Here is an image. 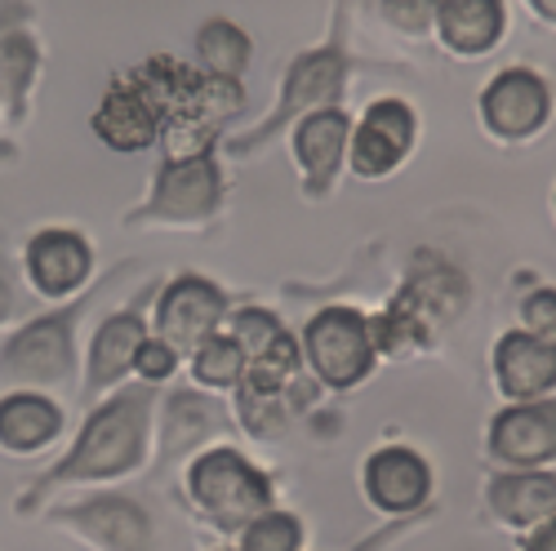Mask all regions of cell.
Listing matches in <instances>:
<instances>
[{"label": "cell", "instance_id": "cell-20", "mask_svg": "<svg viewBox=\"0 0 556 551\" xmlns=\"http://www.w3.org/2000/svg\"><path fill=\"white\" fill-rule=\"evenodd\" d=\"M63 427V413L54 400L18 392L0 400V445L14 449V453H31L40 445H50Z\"/></svg>", "mask_w": 556, "mask_h": 551}, {"label": "cell", "instance_id": "cell-5", "mask_svg": "<svg viewBox=\"0 0 556 551\" xmlns=\"http://www.w3.org/2000/svg\"><path fill=\"white\" fill-rule=\"evenodd\" d=\"M223 205V169L218 156H188V161H165L156 174V188L148 196V209H138L129 222H174V227H197L214 218Z\"/></svg>", "mask_w": 556, "mask_h": 551}, {"label": "cell", "instance_id": "cell-30", "mask_svg": "<svg viewBox=\"0 0 556 551\" xmlns=\"http://www.w3.org/2000/svg\"><path fill=\"white\" fill-rule=\"evenodd\" d=\"M437 5L441 0H383V18L405 36H424L437 23Z\"/></svg>", "mask_w": 556, "mask_h": 551}, {"label": "cell", "instance_id": "cell-14", "mask_svg": "<svg viewBox=\"0 0 556 551\" xmlns=\"http://www.w3.org/2000/svg\"><path fill=\"white\" fill-rule=\"evenodd\" d=\"M485 508L494 521H503L507 529H534L539 521L556 516V472L552 467H534V472H494L485 480Z\"/></svg>", "mask_w": 556, "mask_h": 551}, {"label": "cell", "instance_id": "cell-16", "mask_svg": "<svg viewBox=\"0 0 556 551\" xmlns=\"http://www.w3.org/2000/svg\"><path fill=\"white\" fill-rule=\"evenodd\" d=\"M72 525L103 551H152V516L129 498H94L72 512Z\"/></svg>", "mask_w": 556, "mask_h": 551}, {"label": "cell", "instance_id": "cell-28", "mask_svg": "<svg viewBox=\"0 0 556 551\" xmlns=\"http://www.w3.org/2000/svg\"><path fill=\"white\" fill-rule=\"evenodd\" d=\"M521 330L556 347V290L552 285H539L521 298Z\"/></svg>", "mask_w": 556, "mask_h": 551}, {"label": "cell", "instance_id": "cell-19", "mask_svg": "<svg viewBox=\"0 0 556 551\" xmlns=\"http://www.w3.org/2000/svg\"><path fill=\"white\" fill-rule=\"evenodd\" d=\"M437 31L454 54H485L503 36V0H441Z\"/></svg>", "mask_w": 556, "mask_h": 551}, {"label": "cell", "instance_id": "cell-7", "mask_svg": "<svg viewBox=\"0 0 556 551\" xmlns=\"http://www.w3.org/2000/svg\"><path fill=\"white\" fill-rule=\"evenodd\" d=\"M552 116V89L530 67H507L498 72L485 94H481V120L503 143H526Z\"/></svg>", "mask_w": 556, "mask_h": 551}, {"label": "cell", "instance_id": "cell-8", "mask_svg": "<svg viewBox=\"0 0 556 551\" xmlns=\"http://www.w3.org/2000/svg\"><path fill=\"white\" fill-rule=\"evenodd\" d=\"M227 316V294L205 281V276L188 271L169 281L156 298V338H165L178 356L197 351V343H205Z\"/></svg>", "mask_w": 556, "mask_h": 551}, {"label": "cell", "instance_id": "cell-25", "mask_svg": "<svg viewBox=\"0 0 556 551\" xmlns=\"http://www.w3.org/2000/svg\"><path fill=\"white\" fill-rule=\"evenodd\" d=\"M405 156H409V152H405L401 143H392L383 129L365 125V120H361V125L352 129V138H348V161H352V169H356L361 178H383V174H392Z\"/></svg>", "mask_w": 556, "mask_h": 551}, {"label": "cell", "instance_id": "cell-26", "mask_svg": "<svg viewBox=\"0 0 556 551\" xmlns=\"http://www.w3.org/2000/svg\"><path fill=\"white\" fill-rule=\"evenodd\" d=\"M227 334L237 338V347L245 351V360H258V356H267L276 347V338L286 334V325L271 311H263V307H245V311L231 316Z\"/></svg>", "mask_w": 556, "mask_h": 551}, {"label": "cell", "instance_id": "cell-29", "mask_svg": "<svg viewBox=\"0 0 556 551\" xmlns=\"http://www.w3.org/2000/svg\"><path fill=\"white\" fill-rule=\"evenodd\" d=\"M178 360H182V356H178V351H174L165 338H143V347H138V356H134V374L152 387V383L174 379Z\"/></svg>", "mask_w": 556, "mask_h": 551}, {"label": "cell", "instance_id": "cell-17", "mask_svg": "<svg viewBox=\"0 0 556 551\" xmlns=\"http://www.w3.org/2000/svg\"><path fill=\"white\" fill-rule=\"evenodd\" d=\"M148 338L143 311L129 307L121 316H112L108 325L94 334V347H89V370H85V387L89 392H108L116 387L125 374H134V356Z\"/></svg>", "mask_w": 556, "mask_h": 551}, {"label": "cell", "instance_id": "cell-27", "mask_svg": "<svg viewBox=\"0 0 556 551\" xmlns=\"http://www.w3.org/2000/svg\"><path fill=\"white\" fill-rule=\"evenodd\" d=\"M361 120H365V125H375V129H383L392 143H401L405 152L414 148V133H419V125H414V112H409L401 99H379V103H369Z\"/></svg>", "mask_w": 556, "mask_h": 551}, {"label": "cell", "instance_id": "cell-3", "mask_svg": "<svg viewBox=\"0 0 556 551\" xmlns=\"http://www.w3.org/2000/svg\"><path fill=\"white\" fill-rule=\"evenodd\" d=\"M303 360L330 392H348L365 383L379 360L375 338H369V316H361L356 307L316 311L303 330Z\"/></svg>", "mask_w": 556, "mask_h": 551}, {"label": "cell", "instance_id": "cell-10", "mask_svg": "<svg viewBox=\"0 0 556 551\" xmlns=\"http://www.w3.org/2000/svg\"><path fill=\"white\" fill-rule=\"evenodd\" d=\"M361 489L369 498V508H379L388 516H405V512H419L432 498V467L419 449L388 445L365 458Z\"/></svg>", "mask_w": 556, "mask_h": 551}, {"label": "cell", "instance_id": "cell-33", "mask_svg": "<svg viewBox=\"0 0 556 551\" xmlns=\"http://www.w3.org/2000/svg\"><path fill=\"white\" fill-rule=\"evenodd\" d=\"M10 311V290H5V281H0V316Z\"/></svg>", "mask_w": 556, "mask_h": 551}, {"label": "cell", "instance_id": "cell-22", "mask_svg": "<svg viewBox=\"0 0 556 551\" xmlns=\"http://www.w3.org/2000/svg\"><path fill=\"white\" fill-rule=\"evenodd\" d=\"M245 351L237 347V338L231 334H223V330H214L205 343H197V351H192V379L201 383V387H210V392H227V387H241V379H245Z\"/></svg>", "mask_w": 556, "mask_h": 551}, {"label": "cell", "instance_id": "cell-12", "mask_svg": "<svg viewBox=\"0 0 556 551\" xmlns=\"http://www.w3.org/2000/svg\"><path fill=\"white\" fill-rule=\"evenodd\" d=\"M494 383L507 400H543L556 392V347L526 334L507 330L494 343Z\"/></svg>", "mask_w": 556, "mask_h": 551}, {"label": "cell", "instance_id": "cell-15", "mask_svg": "<svg viewBox=\"0 0 556 551\" xmlns=\"http://www.w3.org/2000/svg\"><path fill=\"white\" fill-rule=\"evenodd\" d=\"M89 271H94V254H89V241L80 232H59V227H54V232L31 236V245H27V276H31L36 294L67 298V294H76L89 281Z\"/></svg>", "mask_w": 556, "mask_h": 551}, {"label": "cell", "instance_id": "cell-9", "mask_svg": "<svg viewBox=\"0 0 556 551\" xmlns=\"http://www.w3.org/2000/svg\"><path fill=\"white\" fill-rule=\"evenodd\" d=\"M80 320L76 307H63L54 316L36 320V325L18 330L5 351H0V370L23 379V383H63L76 370V356H72V325Z\"/></svg>", "mask_w": 556, "mask_h": 551}, {"label": "cell", "instance_id": "cell-11", "mask_svg": "<svg viewBox=\"0 0 556 551\" xmlns=\"http://www.w3.org/2000/svg\"><path fill=\"white\" fill-rule=\"evenodd\" d=\"M352 120L339 107H316L294 125V156L303 165V188L312 201H320L334 188V174L348 156Z\"/></svg>", "mask_w": 556, "mask_h": 551}, {"label": "cell", "instance_id": "cell-4", "mask_svg": "<svg viewBox=\"0 0 556 551\" xmlns=\"http://www.w3.org/2000/svg\"><path fill=\"white\" fill-rule=\"evenodd\" d=\"M343 80H348V54H343V40L334 36L330 44H320V50H307L290 63L286 72V85H281V103L276 112L263 120V129L254 138H241V143H231V152H254L263 148L267 138H276L290 120L299 125L307 112L316 107H339V94H343Z\"/></svg>", "mask_w": 556, "mask_h": 551}, {"label": "cell", "instance_id": "cell-31", "mask_svg": "<svg viewBox=\"0 0 556 551\" xmlns=\"http://www.w3.org/2000/svg\"><path fill=\"white\" fill-rule=\"evenodd\" d=\"M521 551H556V516H547L534 529H526L521 534Z\"/></svg>", "mask_w": 556, "mask_h": 551}, {"label": "cell", "instance_id": "cell-32", "mask_svg": "<svg viewBox=\"0 0 556 551\" xmlns=\"http://www.w3.org/2000/svg\"><path fill=\"white\" fill-rule=\"evenodd\" d=\"M530 5H534L543 18H552V23H556V0H530Z\"/></svg>", "mask_w": 556, "mask_h": 551}, {"label": "cell", "instance_id": "cell-13", "mask_svg": "<svg viewBox=\"0 0 556 551\" xmlns=\"http://www.w3.org/2000/svg\"><path fill=\"white\" fill-rule=\"evenodd\" d=\"M161 125L165 120H161L156 103L129 76L112 80V89L103 94V103L94 112V133L103 138L112 152H143V148H152L161 138Z\"/></svg>", "mask_w": 556, "mask_h": 551}, {"label": "cell", "instance_id": "cell-35", "mask_svg": "<svg viewBox=\"0 0 556 551\" xmlns=\"http://www.w3.org/2000/svg\"><path fill=\"white\" fill-rule=\"evenodd\" d=\"M552 209H556V196H552Z\"/></svg>", "mask_w": 556, "mask_h": 551}, {"label": "cell", "instance_id": "cell-1", "mask_svg": "<svg viewBox=\"0 0 556 551\" xmlns=\"http://www.w3.org/2000/svg\"><path fill=\"white\" fill-rule=\"evenodd\" d=\"M148 413H152V387L116 392L108 405L89 413L80 440L54 467L50 480H116L134 472L148 453Z\"/></svg>", "mask_w": 556, "mask_h": 551}, {"label": "cell", "instance_id": "cell-6", "mask_svg": "<svg viewBox=\"0 0 556 551\" xmlns=\"http://www.w3.org/2000/svg\"><path fill=\"white\" fill-rule=\"evenodd\" d=\"M485 449L507 472H534L556 463V400H507L485 432Z\"/></svg>", "mask_w": 556, "mask_h": 551}, {"label": "cell", "instance_id": "cell-2", "mask_svg": "<svg viewBox=\"0 0 556 551\" xmlns=\"http://www.w3.org/2000/svg\"><path fill=\"white\" fill-rule=\"evenodd\" d=\"M192 502L223 529H241L271 508V476L258 472L237 449H205L188 467Z\"/></svg>", "mask_w": 556, "mask_h": 551}, {"label": "cell", "instance_id": "cell-23", "mask_svg": "<svg viewBox=\"0 0 556 551\" xmlns=\"http://www.w3.org/2000/svg\"><path fill=\"white\" fill-rule=\"evenodd\" d=\"M36 80V44L27 31H5L0 36V103H10V112H23V99Z\"/></svg>", "mask_w": 556, "mask_h": 551}, {"label": "cell", "instance_id": "cell-21", "mask_svg": "<svg viewBox=\"0 0 556 551\" xmlns=\"http://www.w3.org/2000/svg\"><path fill=\"white\" fill-rule=\"evenodd\" d=\"M250 50H254L250 36L227 18H210L197 31V59H201V72H210V76L241 80V72L250 67Z\"/></svg>", "mask_w": 556, "mask_h": 551}, {"label": "cell", "instance_id": "cell-24", "mask_svg": "<svg viewBox=\"0 0 556 551\" xmlns=\"http://www.w3.org/2000/svg\"><path fill=\"white\" fill-rule=\"evenodd\" d=\"M237 551H303V521L294 512L267 508L237 529Z\"/></svg>", "mask_w": 556, "mask_h": 551}, {"label": "cell", "instance_id": "cell-18", "mask_svg": "<svg viewBox=\"0 0 556 551\" xmlns=\"http://www.w3.org/2000/svg\"><path fill=\"white\" fill-rule=\"evenodd\" d=\"M463 298H468V285H463V276H458L450 262H441L437 254H432V258L424 254L419 262L409 267V281H405L396 307H405L414 320H424V325L432 330V320L458 316Z\"/></svg>", "mask_w": 556, "mask_h": 551}, {"label": "cell", "instance_id": "cell-34", "mask_svg": "<svg viewBox=\"0 0 556 551\" xmlns=\"http://www.w3.org/2000/svg\"><path fill=\"white\" fill-rule=\"evenodd\" d=\"M218 551H237V547H218Z\"/></svg>", "mask_w": 556, "mask_h": 551}]
</instances>
